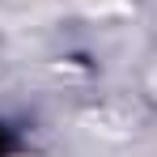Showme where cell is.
Masks as SVG:
<instances>
[{"label": "cell", "instance_id": "7a4b0ae2", "mask_svg": "<svg viewBox=\"0 0 157 157\" xmlns=\"http://www.w3.org/2000/svg\"><path fill=\"white\" fill-rule=\"evenodd\" d=\"M149 89H153V98H157V68H153V81H149Z\"/></svg>", "mask_w": 157, "mask_h": 157}, {"label": "cell", "instance_id": "6da1fadb", "mask_svg": "<svg viewBox=\"0 0 157 157\" xmlns=\"http://www.w3.org/2000/svg\"><path fill=\"white\" fill-rule=\"evenodd\" d=\"M68 4L85 17H98V21H115V17L136 9V0H68Z\"/></svg>", "mask_w": 157, "mask_h": 157}]
</instances>
